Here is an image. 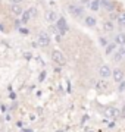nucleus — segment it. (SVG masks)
Segmentation results:
<instances>
[{"label":"nucleus","mask_w":125,"mask_h":132,"mask_svg":"<svg viewBox=\"0 0 125 132\" xmlns=\"http://www.w3.org/2000/svg\"><path fill=\"white\" fill-rule=\"evenodd\" d=\"M103 28H105V31H113V24L106 21V22H103Z\"/></svg>","instance_id":"nucleus-15"},{"label":"nucleus","mask_w":125,"mask_h":132,"mask_svg":"<svg viewBox=\"0 0 125 132\" xmlns=\"http://www.w3.org/2000/svg\"><path fill=\"white\" fill-rule=\"evenodd\" d=\"M38 44L43 46V47H46V46L50 44V37H49V34L46 32V31H41V32L38 34Z\"/></svg>","instance_id":"nucleus-2"},{"label":"nucleus","mask_w":125,"mask_h":132,"mask_svg":"<svg viewBox=\"0 0 125 132\" xmlns=\"http://www.w3.org/2000/svg\"><path fill=\"white\" fill-rule=\"evenodd\" d=\"M121 54H122V56H125V46H122V47H121Z\"/></svg>","instance_id":"nucleus-22"},{"label":"nucleus","mask_w":125,"mask_h":132,"mask_svg":"<svg viewBox=\"0 0 125 132\" xmlns=\"http://www.w3.org/2000/svg\"><path fill=\"white\" fill-rule=\"evenodd\" d=\"M85 25L87 27H94V25H96V18H93V16H87L85 18Z\"/></svg>","instance_id":"nucleus-14"},{"label":"nucleus","mask_w":125,"mask_h":132,"mask_svg":"<svg viewBox=\"0 0 125 132\" xmlns=\"http://www.w3.org/2000/svg\"><path fill=\"white\" fill-rule=\"evenodd\" d=\"M100 6L101 7H105L106 10H112L113 9V3L109 2V0H100Z\"/></svg>","instance_id":"nucleus-10"},{"label":"nucleus","mask_w":125,"mask_h":132,"mask_svg":"<svg viewBox=\"0 0 125 132\" xmlns=\"http://www.w3.org/2000/svg\"><path fill=\"white\" fill-rule=\"evenodd\" d=\"M88 6H90V9H91L93 12H97L99 7H100V0H91V2L88 3Z\"/></svg>","instance_id":"nucleus-9"},{"label":"nucleus","mask_w":125,"mask_h":132,"mask_svg":"<svg viewBox=\"0 0 125 132\" xmlns=\"http://www.w3.org/2000/svg\"><path fill=\"white\" fill-rule=\"evenodd\" d=\"M56 27H58L59 32L60 34H65L68 31V25H66V21L63 18H59L58 21H56Z\"/></svg>","instance_id":"nucleus-3"},{"label":"nucleus","mask_w":125,"mask_h":132,"mask_svg":"<svg viewBox=\"0 0 125 132\" xmlns=\"http://www.w3.org/2000/svg\"><path fill=\"white\" fill-rule=\"evenodd\" d=\"M52 59H53V62L58 63V65H63V63H65V54H63L60 50H53Z\"/></svg>","instance_id":"nucleus-1"},{"label":"nucleus","mask_w":125,"mask_h":132,"mask_svg":"<svg viewBox=\"0 0 125 132\" xmlns=\"http://www.w3.org/2000/svg\"><path fill=\"white\" fill-rule=\"evenodd\" d=\"M122 57H124V56H122V54H121V52L118 50V52H116L115 54H113V60H115V62H119L121 59H122Z\"/></svg>","instance_id":"nucleus-19"},{"label":"nucleus","mask_w":125,"mask_h":132,"mask_svg":"<svg viewBox=\"0 0 125 132\" xmlns=\"http://www.w3.org/2000/svg\"><path fill=\"white\" fill-rule=\"evenodd\" d=\"M100 44L103 46V47H107V43H106L105 38H100Z\"/></svg>","instance_id":"nucleus-21"},{"label":"nucleus","mask_w":125,"mask_h":132,"mask_svg":"<svg viewBox=\"0 0 125 132\" xmlns=\"http://www.w3.org/2000/svg\"><path fill=\"white\" fill-rule=\"evenodd\" d=\"M115 44H118V46H125V34H116Z\"/></svg>","instance_id":"nucleus-8"},{"label":"nucleus","mask_w":125,"mask_h":132,"mask_svg":"<svg viewBox=\"0 0 125 132\" xmlns=\"http://www.w3.org/2000/svg\"><path fill=\"white\" fill-rule=\"evenodd\" d=\"M106 88H107V84H106L105 81H99V82H97V90L105 91Z\"/></svg>","instance_id":"nucleus-16"},{"label":"nucleus","mask_w":125,"mask_h":132,"mask_svg":"<svg viewBox=\"0 0 125 132\" xmlns=\"http://www.w3.org/2000/svg\"><path fill=\"white\" fill-rule=\"evenodd\" d=\"M118 22H119V25L125 27V13H121L119 16H118Z\"/></svg>","instance_id":"nucleus-18"},{"label":"nucleus","mask_w":125,"mask_h":132,"mask_svg":"<svg viewBox=\"0 0 125 132\" xmlns=\"http://www.w3.org/2000/svg\"><path fill=\"white\" fill-rule=\"evenodd\" d=\"M112 75H113V81H115V82H119V84L124 81V78H125L124 72L121 71V69H115V71L112 72Z\"/></svg>","instance_id":"nucleus-7"},{"label":"nucleus","mask_w":125,"mask_h":132,"mask_svg":"<svg viewBox=\"0 0 125 132\" xmlns=\"http://www.w3.org/2000/svg\"><path fill=\"white\" fill-rule=\"evenodd\" d=\"M21 2H22V0H12V3H13V5H19Z\"/></svg>","instance_id":"nucleus-23"},{"label":"nucleus","mask_w":125,"mask_h":132,"mask_svg":"<svg viewBox=\"0 0 125 132\" xmlns=\"http://www.w3.org/2000/svg\"><path fill=\"white\" fill-rule=\"evenodd\" d=\"M10 10H12V13H15V15H22L24 13V9L21 7V5H12Z\"/></svg>","instance_id":"nucleus-11"},{"label":"nucleus","mask_w":125,"mask_h":132,"mask_svg":"<svg viewBox=\"0 0 125 132\" xmlns=\"http://www.w3.org/2000/svg\"><path fill=\"white\" fill-rule=\"evenodd\" d=\"M68 10L71 12V13L74 15V16H82V13H84V10H82V7H80V6H75V5H71L69 7H68Z\"/></svg>","instance_id":"nucleus-5"},{"label":"nucleus","mask_w":125,"mask_h":132,"mask_svg":"<svg viewBox=\"0 0 125 132\" xmlns=\"http://www.w3.org/2000/svg\"><path fill=\"white\" fill-rule=\"evenodd\" d=\"M118 114H119V110L115 109V107H109V109H106L105 110V116L106 118L115 119V118H118Z\"/></svg>","instance_id":"nucleus-6"},{"label":"nucleus","mask_w":125,"mask_h":132,"mask_svg":"<svg viewBox=\"0 0 125 132\" xmlns=\"http://www.w3.org/2000/svg\"><path fill=\"white\" fill-rule=\"evenodd\" d=\"M115 48H116L115 43H113V44H111V46H107V47H106V54H111L112 52H115Z\"/></svg>","instance_id":"nucleus-17"},{"label":"nucleus","mask_w":125,"mask_h":132,"mask_svg":"<svg viewBox=\"0 0 125 132\" xmlns=\"http://www.w3.org/2000/svg\"><path fill=\"white\" fill-rule=\"evenodd\" d=\"M99 73H100L101 78H109V76L112 75V71L107 65H101L100 69H99Z\"/></svg>","instance_id":"nucleus-4"},{"label":"nucleus","mask_w":125,"mask_h":132,"mask_svg":"<svg viewBox=\"0 0 125 132\" xmlns=\"http://www.w3.org/2000/svg\"><path fill=\"white\" fill-rule=\"evenodd\" d=\"M46 18H47L49 22H54V21H58V15H56V12H47V15H46Z\"/></svg>","instance_id":"nucleus-12"},{"label":"nucleus","mask_w":125,"mask_h":132,"mask_svg":"<svg viewBox=\"0 0 125 132\" xmlns=\"http://www.w3.org/2000/svg\"><path fill=\"white\" fill-rule=\"evenodd\" d=\"M31 13H33L31 10H28V12H24V13H22V19H21V21H22V24H27V22H28L29 18H31Z\"/></svg>","instance_id":"nucleus-13"},{"label":"nucleus","mask_w":125,"mask_h":132,"mask_svg":"<svg viewBox=\"0 0 125 132\" xmlns=\"http://www.w3.org/2000/svg\"><path fill=\"white\" fill-rule=\"evenodd\" d=\"M119 91H121V93H122V91H125V81H122V82L119 84Z\"/></svg>","instance_id":"nucleus-20"},{"label":"nucleus","mask_w":125,"mask_h":132,"mask_svg":"<svg viewBox=\"0 0 125 132\" xmlns=\"http://www.w3.org/2000/svg\"><path fill=\"white\" fill-rule=\"evenodd\" d=\"M122 116L125 118V106H124V109H122Z\"/></svg>","instance_id":"nucleus-24"}]
</instances>
